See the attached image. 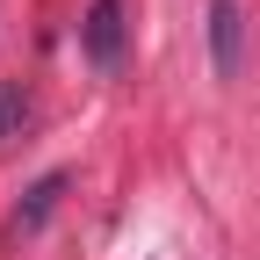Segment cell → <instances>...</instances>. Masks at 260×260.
<instances>
[{"mask_svg":"<svg viewBox=\"0 0 260 260\" xmlns=\"http://www.w3.org/2000/svg\"><path fill=\"white\" fill-rule=\"evenodd\" d=\"M80 51H87L94 73H116V65H123V0H94V8H87Z\"/></svg>","mask_w":260,"mask_h":260,"instance_id":"obj_1","label":"cell"},{"mask_svg":"<svg viewBox=\"0 0 260 260\" xmlns=\"http://www.w3.org/2000/svg\"><path fill=\"white\" fill-rule=\"evenodd\" d=\"M239 44H246L239 0H210V58H217V80H239Z\"/></svg>","mask_w":260,"mask_h":260,"instance_id":"obj_2","label":"cell"},{"mask_svg":"<svg viewBox=\"0 0 260 260\" xmlns=\"http://www.w3.org/2000/svg\"><path fill=\"white\" fill-rule=\"evenodd\" d=\"M58 195H65V174H44L37 188H29V203L15 210V224H8V232H37V224H44V217L58 210Z\"/></svg>","mask_w":260,"mask_h":260,"instance_id":"obj_3","label":"cell"},{"mask_svg":"<svg viewBox=\"0 0 260 260\" xmlns=\"http://www.w3.org/2000/svg\"><path fill=\"white\" fill-rule=\"evenodd\" d=\"M22 116H29V109H22V87H0V145L22 130Z\"/></svg>","mask_w":260,"mask_h":260,"instance_id":"obj_4","label":"cell"}]
</instances>
